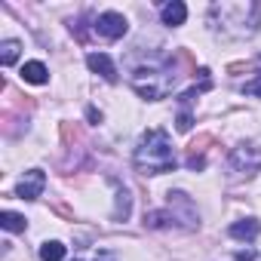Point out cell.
Returning a JSON list of instances; mask_svg holds the SVG:
<instances>
[{
  "label": "cell",
  "mask_w": 261,
  "mask_h": 261,
  "mask_svg": "<svg viewBox=\"0 0 261 261\" xmlns=\"http://www.w3.org/2000/svg\"><path fill=\"white\" fill-rule=\"evenodd\" d=\"M145 224L148 227H175L178 221H175V215L166 209V212H160V209H154V212H145Z\"/></svg>",
  "instance_id": "30bf717a"
},
{
  "label": "cell",
  "mask_w": 261,
  "mask_h": 261,
  "mask_svg": "<svg viewBox=\"0 0 261 261\" xmlns=\"http://www.w3.org/2000/svg\"><path fill=\"white\" fill-rule=\"evenodd\" d=\"M86 65H89V71L98 74L101 80H108V83L117 80V68H114V62H111L105 53H89V56H86Z\"/></svg>",
  "instance_id": "8992f818"
},
{
  "label": "cell",
  "mask_w": 261,
  "mask_h": 261,
  "mask_svg": "<svg viewBox=\"0 0 261 261\" xmlns=\"http://www.w3.org/2000/svg\"><path fill=\"white\" fill-rule=\"evenodd\" d=\"M86 117H89L92 123H101V111H95V108H89V111H86Z\"/></svg>",
  "instance_id": "d6986e66"
},
{
  "label": "cell",
  "mask_w": 261,
  "mask_h": 261,
  "mask_svg": "<svg viewBox=\"0 0 261 261\" xmlns=\"http://www.w3.org/2000/svg\"><path fill=\"white\" fill-rule=\"evenodd\" d=\"M166 206H169V212L175 215V221H178L181 227H188V230H194V227L200 224V215H197V206L191 203V197H188L185 191H169V194H166Z\"/></svg>",
  "instance_id": "3957f363"
},
{
  "label": "cell",
  "mask_w": 261,
  "mask_h": 261,
  "mask_svg": "<svg viewBox=\"0 0 261 261\" xmlns=\"http://www.w3.org/2000/svg\"><path fill=\"white\" fill-rule=\"evenodd\" d=\"M19 49H22V43H19V40H4V43H0V65L10 68V65L19 59Z\"/></svg>",
  "instance_id": "7c38bea8"
},
{
  "label": "cell",
  "mask_w": 261,
  "mask_h": 261,
  "mask_svg": "<svg viewBox=\"0 0 261 261\" xmlns=\"http://www.w3.org/2000/svg\"><path fill=\"white\" fill-rule=\"evenodd\" d=\"M160 16H163L166 25L178 28V25H185V19H188V7L181 4V0H172V4H163V7H160Z\"/></svg>",
  "instance_id": "52a82bcc"
},
{
  "label": "cell",
  "mask_w": 261,
  "mask_h": 261,
  "mask_svg": "<svg viewBox=\"0 0 261 261\" xmlns=\"http://www.w3.org/2000/svg\"><path fill=\"white\" fill-rule=\"evenodd\" d=\"M209 142H212V136H200V139H197V142L191 145V157H197V154H203Z\"/></svg>",
  "instance_id": "9a60e30c"
},
{
  "label": "cell",
  "mask_w": 261,
  "mask_h": 261,
  "mask_svg": "<svg viewBox=\"0 0 261 261\" xmlns=\"http://www.w3.org/2000/svg\"><path fill=\"white\" fill-rule=\"evenodd\" d=\"M237 261H255V249H246V252H237Z\"/></svg>",
  "instance_id": "e0dca14e"
},
{
  "label": "cell",
  "mask_w": 261,
  "mask_h": 261,
  "mask_svg": "<svg viewBox=\"0 0 261 261\" xmlns=\"http://www.w3.org/2000/svg\"><path fill=\"white\" fill-rule=\"evenodd\" d=\"M22 80H28V83H46L49 80V71H46V65L43 62H25V68H22Z\"/></svg>",
  "instance_id": "9c48e42d"
},
{
  "label": "cell",
  "mask_w": 261,
  "mask_h": 261,
  "mask_svg": "<svg viewBox=\"0 0 261 261\" xmlns=\"http://www.w3.org/2000/svg\"><path fill=\"white\" fill-rule=\"evenodd\" d=\"M136 169L142 175H163V172H172L175 169V151H172V142L163 129H151V133L142 139V145L136 148Z\"/></svg>",
  "instance_id": "6da1fadb"
},
{
  "label": "cell",
  "mask_w": 261,
  "mask_h": 261,
  "mask_svg": "<svg viewBox=\"0 0 261 261\" xmlns=\"http://www.w3.org/2000/svg\"><path fill=\"white\" fill-rule=\"evenodd\" d=\"M203 163H206L203 157H188V166H191V169H203Z\"/></svg>",
  "instance_id": "ac0fdd59"
},
{
  "label": "cell",
  "mask_w": 261,
  "mask_h": 261,
  "mask_svg": "<svg viewBox=\"0 0 261 261\" xmlns=\"http://www.w3.org/2000/svg\"><path fill=\"white\" fill-rule=\"evenodd\" d=\"M43 188H46V175H43L40 169H28V172H25V178L19 181L16 194H19L22 200H37V197L43 194Z\"/></svg>",
  "instance_id": "5b68a950"
},
{
  "label": "cell",
  "mask_w": 261,
  "mask_h": 261,
  "mask_svg": "<svg viewBox=\"0 0 261 261\" xmlns=\"http://www.w3.org/2000/svg\"><path fill=\"white\" fill-rule=\"evenodd\" d=\"M114 218H129V191H117V209H114Z\"/></svg>",
  "instance_id": "5bb4252c"
},
{
  "label": "cell",
  "mask_w": 261,
  "mask_h": 261,
  "mask_svg": "<svg viewBox=\"0 0 261 261\" xmlns=\"http://www.w3.org/2000/svg\"><path fill=\"white\" fill-rule=\"evenodd\" d=\"M95 31H98L101 37H108V40H120V37L129 31V25H126V19H123L120 13H101L98 22H95Z\"/></svg>",
  "instance_id": "277c9868"
},
{
  "label": "cell",
  "mask_w": 261,
  "mask_h": 261,
  "mask_svg": "<svg viewBox=\"0 0 261 261\" xmlns=\"http://www.w3.org/2000/svg\"><path fill=\"white\" fill-rule=\"evenodd\" d=\"M175 126H178V133H188V129H191V114H178Z\"/></svg>",
  "instance_id": "2e32d148"
},
{
  "label": "cell",
  "mask_w": 261,
  "mask_h": 261,
  "mask_svg": "<svg viewBox=\"0 0 261 261\" xmlns=\"http://www.w3.org/2000/svg\"><path fill=\"white\" fill-rule=\"evenodd\" d=\"M227 233H230L233 240H255V237L261 233V224H258L255 218H243V221H233Z\"/></svg>",
  "instance_id": "ba28073f"
},
{
  "label": "cell",
  "mask_w": 261,
  "mask_h": 261,
  "mask_svg": "<svg viewBox=\"0 0 261 261\" xmlns=\"http://www.w3.org/2000/svg\"><path fill=\"white\" fill-rule=\"evenodd\" d=\"M0 227L10 233H22L28 227V221H25V215H16V212H0Z\"/></svg>",
  "instance_id": "8fae6325"
},
{
  "label": "cell",
  "mask_w": 261,
  "mask_h": 261,
  "mask_svg": "<svg viewBox=\"0 0 261 261\" xmlns=\"http://www.w3.org/2000/svg\"><path fill=\"white\" fill-rule=\"evenodd\" d=\"M227 166H230V172H237V175H255V172L261 169V148L252 145V142L237 145V148L230 151V157H227Z\"/></svg>",
  "instance_id": "7a4b0ae2"
},
{
  "label": "cell",
  "mask_w": 261,
  "mask_h": 261,
  "mask_svg": "<svg viewBox=\"0 0 261 261\" xmlns=\"http://www.w3.org/2000/svg\"><path fill=\"white\" fill-rule=\"evenodd\" d=\"M95 261H117V258H114L111 252H98V255H95Z\"/></svg>",
  "instance_id": "ffe728a7"
},
{
  "label": "cell",
  "mask_w": 261,
  "mask_h": 261,
  "mask_svg": "<svg viewBox=\"0 0 261 261\" xmlns=\"http://www.w3.org/2000/svg\"><path fill=\"white\" fill-rule=\"evenodd\" d=\"M246 92H252V95H261V86L255 83V86H246Z\"/></svg>",
  "instance_id": "44dd1931"
},
{
  "label": "cell",
  "mask_w": 261,
  "mask_h": 261,
  "mask_svg": "<svg viewBox=\"0 0 261 261\" xmlns=\"http://www.w3.org/2000/svg\"><path fill=\"white\" fill-rule=\"evenodd\" d=\"M40 258H43V261H62V258H65V246H62L59 240H49V243L40 246Z\"/></svg>",
  "instance_id": "4fadbf2b"
}]
</instances>
